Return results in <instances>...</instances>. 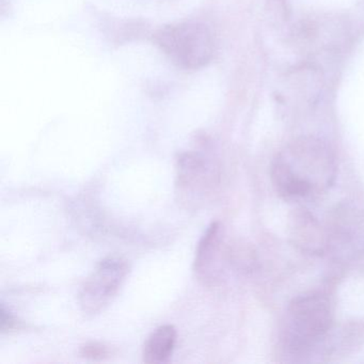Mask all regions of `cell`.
Returning <instances> with one entry per match:
<instances>
[{
  "label": "cell",
  "mask_w": 364,
  "mask_h": 364,
  "mask_svg": "<svg viewBox=\"0 0 364 364\" xmlns=\"http://www.w3.org/2000/svg\"><path fill=\"white\" fill-rule=\"evenodd\" d=\"M336 156L327 142L306 136L289 142L272 161V184L287 201L313 200L328 191L336 178Z\"/></svg>",
  "instance_id": "cell-1"
},
{
  "label": "cell",
  "mask_w": 364,
  "mask_h": 364,
  "mask_svg": "<svg viewBox=\"0 0 364 364\" xmlns=\"http://www.w3.org/2000/svg\"><path fill=\"white\" fill-rule=\"evenodd\" d=\"M332 325L329 299L321 293L297 296L287 310L284 346L289 353L301 355L318 345Z\"/></svg>",
  "instance_id": "cell-2"
},
{
  "label": "cell",
  "mask_w": 364,
  "mask_h": 364,
  "mask_svg": "<svg viewBox=\"0 0 364 364\" xmlns=\"http://www.w3.org/2000/svg\"><path fill=\"white\" fill-rule=\"evenodd\" d=\"M154 42L174 65L183 70L206 67L216 52L212 29L198 21L164 26L155 33Z\"/></svg>",
  "instance_id": "cell-3"
},
{
  "label": "cell",
  "mask_w": 364,
  "mask_h": 364,
  "mask_svg": "<svg viewBox=\"0 0 364 364\" xmlns=\"http://www.w3.org/2000/svg\"><path fill=\"white\" fill-rule=\"evenodd\" d=\"M326 253L340 262L357 261L364 255V212L343 202L332 208L325 223Z\"/></svg>",
  "instance_id": "cell-4"
},
{
  "label": "cell",
  "mask_w": 364,
  "mask_h": 364,
  "mask_svg": "<svg viewBox=\"0 0 364 364\" xmlns=\"http://www.w3.org/2000/svg\"><path fill=\"white\" fill-rule=\"evenodd\" d=\"M129 272L127 259L109 257L97 264L80 291V304L82 312L95 315L112 301Z\"/></svg>",
  "instance_id": "cell-5"
},
{
  "label": "cell",
  "mask_w": 364,
  "mask_h": 364,
  "mask_svg": "<svg viewBox=\"0 0 364 364\" xmlns=\"http://www.w3.org/2000/svg\"><path fill=\"white\" fill-rule=\"evenodd\" d=\"M178 195L189 205L201 202L216 178L213 161L200 152H185L178 159Z\"/></svg>",
  "instance_id": "cell-6"
},
{
  "label": "cell",
  "mask_w": 364,
  "mask_h": 364,
  "mask_svg": "<svg viewBox=\"0 0 364 364\" xmlns=\"http://www.w3.org/2000/svg\"><path fill=\"white\" fill-rule=\"evenodd\" d=\"M289 236L291 244L306 255L326 253L325 225L309 210L298 208L289 217Z\"/></svg>",
  "instance_id": "cell-7"
},
{
  "label": "cell",
  "mask_w": 364,
  "mask_h": 364,
  "mask_svg": "<svg viewBox=\"0 0 364 364\" xmlns=\"http://www.w3.org/2000/svg\"><path fill=\"white\" fill-rule=\"evenodd\" d=\"M223 246V227L219 223H213L206 230L196 251L195 272L198 279L206 284L214 282L217 278V266Z\"/></svg>",
  "instance_id": "cell-8"
},
{
  "label": "cell",
  "mask_w": 364,
  "mask_h": 364,
  "mask_svg": "<svg viewBox=\"0 0 364 364\" xmlns=\"http://www.w3.org/2000/svg\"><path fill=\"white\" fill-rule=\"evenodd\" d=\"M178 332L172 325H164L155 329L144 343L142 357L149 364H161L169 361L176 348Z\"/></svg>",
  "instance_id": "cell-9"
},
{
  "label": "cell",
  "mask_w": 364,
  "mask_h": 364,
  "mask_svg": "<svg viewBox=\"0 0 364 364\" xmlns=\"http://www.w3.org/2000/svg\"><path fill=\"white\" fill-rule=\"evenodd\" d=\"M82 357L91 360H103L109 357L110 350L106 345L97 342H89L82 345L80 350Z\"/></svg>",
  "instance_id": "cell-10"
},
{
  "label": "cell",
  "mask_w": 364,
  "mask_h": 364,
  "mask_svg": "<svg viewBox=\"0 0 364 364\" xmlns=\"http://www.w3.org/2000/svg\"><path fill=\"white\" fill-rule=\"evenodd\" d=\"M0 315H1V317H0V329H1V331H9V330H12L14 328H16V318H14V315H12L9 311L6 310L5 306H1Z\"/></svg>",
  "instance_id": "cell-11"
}]
</instances>
